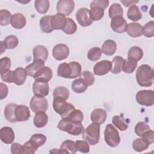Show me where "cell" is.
<instances>
[{
	"label": "cell",
	"mask_w": 154,
	"mask_h": 154,
	"mask_svg": "<svg viewBox=\"0 0 154 154\" xmlns=\"http://www.w3.org/2000/svg\"><path fill=\"white\" fill-rule=\"evenodd\" d=\"M109 5V1L108 0H96V1H93L90 3V7H93L95 6L100 7L102 8L103 9H105L107 8Z\"/></svg>",
	"instance_id": "680465c9"
},
{
	"label": "cell",
	"mask_w": 154,
	"mask_h": 154,
	"mask_svg": "<svg viewBox=\"0 0 154 154\" xmlns=\"http://www.w3.org/2000/svg\"><path fill=\"white\" fill-rule=\"evenodd\" d=\"M128 23L123 16L114 17L111 19V27L113 31L117 33H123L126 31Z\"/></svg>",
	"instance_id": "4fadbf2b"
},
{
	"label": "cell",
	"mask_w": 154,
	"mask_h": 154,
	"mask_svg": "<svg viewBox=\"0 0 154 154\" xmlns=\"http://www.w3.org/2000/svg\"><path fill=\"white\" fill-rule=\"evenodd\" d=\"M143 26L136 22H132L128 25L126 32L128 34L132 37H138L143 35Z\"/></svg>",
	"instance_id": "603a6c76"
},
{
	"label": "cell",
	"mask_w": 154,
	"mask_h": 154,
	"mask_svg": "<svg viewBox=\"0 0 154 154\" xmlns=\"http://www.w3.org/2000/svg\"><path fill=\"white\" fill-rule=\"evenodd\" d=\"M8 89L7 85L3 82L0 83V99L2 100L5 98L8 94Z\"/></svg>",
	"instance_id": "91938a15"
},
{
	"label": "cell",
	"mask_w": 154,
	"mask_h": 154,
	"mask_svg": "<svg viewBox=\"0 0 154 154\" xmlns=\"http://www.w3.org/2000/svg\"><path fill=\"white\" fill-rule=\"evenodd\" d=\"M29 108L24 105H17L15 108V116L17 122L26 121L30 117Z\"/></svg>",
	"instance_id": "9a60e30c"
},
{
	"label": "cell",
	"mask_w": 154,
	"mask_h": 154,
	"mask_svg": "<svg viewBox=\"0 0 154 154\" xmlns=\"http://www.w3.org/2000/svg\"><path fill=\"white\" fill-rule=\"evenodd\" d=\"M0 44H1V54H2L3 52L5 51V49H7L6 48V46L4 43V41H1L0 42Z\"/></svg>",
	"instance_id": "6125c7cd"
},
{
	"label": "cell",
	"mask_w": 154,
	"mask_h": 154,
	"mask_svg": "<svg viewBox=\"0 0 154 154\" xmlns=\"http://www.w3.org/2000/svg\"><path fill=\"white\" fill-rule=\"evenodd\" d=\"M11 152L13 154H22L24 153L23 146L17 143H14L11 146Z\"/></svg>",
	"instance_id": "9f6ffc18"
},
{
	"label": "cell",
	"mask_w": 154,
	"mask_h": 154,
	"mask_svg": "<svg viewBox=\"0 0 154 154\" xmlns=\"http://www.w3.org/2000/svg\"><path fill=\"white\" fill-rule=\"evenodd\" d=\"M11 60L8 57H3L0 60V73H3L10 70Z\"/></svg>",
	"instance_id": "f5cc1de1"
},
{
	"label": "cell",
	"mask_w": 154,
	"mask_h": 154,
	"mask_svg": "<svg viewBox=\"0 0 154 154\" xmlns=\"http://www.w3.org/2000/svg\"><path fill=\"white\" fill-rule=\"evenodd\" d=\"M72 69L70 63H63L57 68V75L64 78L72 79Z\"/></svg>",
	"instance_id": "cb8c5ba5"
},
{
	"label": "cell",
	"mask_w": 154,
	"mask_h": 154,
	"mask_svg": "<svg viewBox=\"0 0 154 154\" xmlns=\"http://www.w3.org/2000/svg\"><path fill=\"white\" fill-rule=\"evenodd\" d=\"M142 34L146 37H152L154 36V21L151 20L143 26Z\"/></svg>",
	"instance_id": "f6af8a7d"
},
{
	"label": "cell",
	"mask_w": 154,
	"mask_h": 154,
	"mask_svg": "<svg viewBox=\"0 0 154 154\" xmlns=\"http://www.w3.org/2000/svg\"><path fill=\"white\" fill-rule=\"evenodd\" d=\"M76 29L77 26L74 20L71 18H67V23L63 29V32L67 34H73L76 31Z\"/></svg>",
	"instance_id": "7dc6e473"
},
{
	"label": "cell",
	"mask_w": 154,
	"mask_h": 154,
	"mask_svg": "<svg viewBox=\"0 0 154 154\" xmlns=\"http://www.w3.org/2000/svg\"><path fill=\"white\" fill-rule=\"evenodd\" d=\"M52 16L46 15L43 16L40 20V26L42 31L45 33H50L53 31L51 20Z\"/></svg>",
	"instance_id": "1f68e13d"
},
{
	"label": "cell",
	"mask_w": 154,
	"mask_h": 154,
	"mask_svg": "<svg viewBox=\"0 0 154 154\" xmlns=\"http://www.w3.org/2000/svg\"><path fill=\"white\" fill-rule=\"evenodd\" d=\"M104 138L106 143L110 147H116L120 142L118 131L111 125L108 124L104 131Z\"/></svg>",
	"instance_id": "5b68a950"
},
{
	"label": "cell",
	"mask_w": 154,
	"mask_h": 154,
	"mask_svg": "<svg viewBox=\"0 0 154 154\" xmlns=\"http://www.w3.org/2000/svg\"><path fill=\"white\" fill-rule=\"evenodd\" d=\"M107 117V114L105 110L102 108H96L94 109L90 116L91 120L93 123H96L97 124H103Z\"/></svg>",
	"instance_id": "e0dca14e"
},
{
	"label": "cell",
	"mask_w": 154,
	"mask_h": 154,
	"mask_svg": "<svg viewBox=\"0 0 154 154\" xmlns=\"http://www.w3.org/2000/svg\"><path fill=\"white\" fill-rule=\"evenodd\" d=\"M69 55V48L65 44H58L55 45L52 49V55L54 58L61 61L66 59Z\"/></svg>",
	"instance_id": "8fae6325"
},
{
	"label": "cell",
	"mask_w": 154,
	"mask_h": 154,
	"mask_svg": "<svg viewBox=\"0 0 154 154\" xmlns=\"http://www.w3.org/2000/svg\"><path fill=\"white\" fill-rule=\"evenodd\" d=\"M82 138L89 144L94 146L97 144L100 138V125L93 123L90 124L83 132Z\"/></svg>",
	"instance_id": "277c9868"
},
{
	"label": "cell",
	"mask_w": 154,
	"mask_h": 154,
	"mask_svg": "<svg viewBox=\"0 0 154 154\" xmlns=\"http://www.w3.org/2000/svg\"><path fill=\"white\" fill-rule=\"evenodd\" d=\"M4 43L7 49H13L18 45L19 40L16 35H10L5 37L4 40Z\"/></svg>",
	"instance_id": "b9f144b4"
},
{
	"label": "cell",
	"mask_w": 154,
	"mask_h": 154,
	"mask_svg": "<svg viewBox=\"0 0 154 154\" xmlns=\"http://www.w3.org/2000/svg\"><path fill=\"white\" fill-rule=\"evenodd\" d=\"M23 149H24V153L25 154H33L37 150V148L34 146L33 144H31V143L29 141H26L23 145Z\"/></svg>",
	"instance_id": "6f0895ef"
},
{
	"label": "cell",
	"mask_w": 154,
	"mask_h": 154,
	"mask_svg": "<svg viewBox=\"0 0 154 154\" xmlns=\"http://www.w3.org/2000/svg\"><path fill=\"white\" fill-rule=\"evenodd\" d=\"M50 3L48 0H36L34 2V7L37 12L45 14L49 8Z\"/></svg>",
	"instance_id": "836d02e7"
},
{
	"label": "cell",
	"mask_w": 154,
	"mask_h": 154,
	"mask_svg": "<svg viewBox=\"0 0 154 154\" xmlns=\"http://www.w3.org/2000/svg\"><path fill=\"white\" fill-rule=\"evenodd\" d=\"M53 73L52 69L49 67H43L40 69L34 76L35 80H39L45 82H49L52 78Z\"/></svg>",
	"instance_id": "ac0fdd59"
},
{
	"label": "cell",
	"mask_w": 154,
	"mask_h": 154,
	"mask_svg": "<svg viewBox=\"0 0 154 154\" xmlns=\"http://www.w3.org/2000/svg\"><path fill=\"white\" fill-rule=\"evenodd\" d=\"M43 67H45L44 61L40 60H34L33 63L28 65L26 67L25 70L28 75L34 77L38 71Z\"/></svg>",
	"instance_id": "ffe728a7"
},
{
	"label": "cell",
	"mask_w": 154,
	"mask_h": 154,
	"mask_svg": "<svg viewBox=\"0 0 154 154\" xmlns=\"http://www.w3.org/2000/svg\"><path fill=\"white\" fill-rule=\"evenodd\" d=\"M137 66V62L127 58L125 60L122 70L126 73H132L134 72Z\"/></svg>",
	"instance_id": "ab89813d"
},
{
	"label": "cell",
	"mask_w": 154,
	"mask_h": 154,
	"mask_svg": "<svg viewBox=\"0 0 154 154\" xmlns=\"http://www.w3.org/2000/svg\"><path fill=\"white\" fill-rule=\"evenodd\" d=\"M76 19L79 24L84 27L88 26L93 23L90 16V10L87 8H79L76 13Z\"/></svg>",
	"instance_id": "9c48e42d"
},
{
	"label": "cell",
	"mask_w": 154,
	"mask_h": 154,
	"mask_svg": "<svg viewBox=\"0 0 154 154\" xmlns=\"http://www.w3.org/2000/svg\"><path fill=\"white\" fill-rule=\"evenodd\" d=\"M136 80L141 87H150L153 82L154 73L151 67L147 64H142L136 71Z\"/></svg>",
	"instance_id": "6da1fadb"
},
{
	"label": "cell",
	"mask_w": 154,
	"mask_h": 154,
	"mask_svg": "<svg viewBox=\"0 0 154 154\" xmlns=\"http://www.w3.org/2000/svg\"><path fill=\"white\" fill-rule=\"evenodd\" d=\"M76 148L77 151L81 153H88L90 151V147L88 143L85 140H77L75 141Z\"/></svg>",
	"instance_id": "681fc988"
},
{
	"label": "cell",
	"mask_w": 154,
	"mask_h": 154,
	"mask_svg": "<svg viewBox=\"0 0 154 154\" xmlns=\"http://www.w3.org/2000/svg\"><path fill=\"white\" fill-rule=\"evenodd\" d=\"M29 141L35 147L38 149L45 143L46 141V137L42 134H35L31 137Z\"/></svg>",
	"instance_id": "d590c367"
},
{
	"label": "cell",
	"mask_w": 154,
	"mask_h": 154,
	"mask_svg": "<svg viewBox=\"0 0 154 154\" xmlns=\"http://www.w3.org/2000/svg\"><path fill=\"white\" fill-rule=\"evenodd\" d=\"M88 86L84 82L82 78L74 80L72 83V89L76 93H82L87 90Z\"/></svg>",
	"instance_id": "f546056e"
},
{
	"label": "cell",
	"mask_w": 154,
	"mask_h": 154,
	"mask_svg": "<svg viewBox=\"0 0 154 154\" xmlns=\"http://www.w3.org/2000/svg\"><path fill=\"white\" fill-rule=\"evenodd\" d=\"M112 63L108 60H102L97 63L93 67V72L96 75L102 76L107 74L111 70Z\"/></svg>",
	"instance_id": "7c38bea8"
},
{
	"label": "cell",
	"mask_w": 154,
	"mask_h": 154,
	"mask_svg": "<svg viewBox=\"0 0 154 154\" xmlns=\"http://www.w3.org/2000/svg\"><path fill=\"white\" fill-rule=\"evenodd\" d=\"M26 76L27 73L25 69L17 67L13 72V82L17 85H21L25 82Z\"/></svg>",
	"instance_id": "44dd1931"
},
{
	"label": "cell",
	"mask_w": 154,
	"mask_h": 154,
	"mask_svg": "<svg viewBox=\"0 0 154 154\" xmlns=\"http://www.w3.org/2000/svg\"><path fill=\"white\" fill-rule=\"evenodd\" d=\"M31 109L35 113L39 112H45L48 108V100L45 97L34 96L29 103Z\"/></svg>",
	"instance_id": "52a82bcc"
},
{
	"label": "cell",
	"mask_w": 154,
	"mask_h": 154,
	"mask_svg": "<svg viewBox=\"0 0 154 154\" xmlns=\"http://www.w3.org/2000/svg\"><path fill=\"white\" fill-rule=\"evenodd\" d=\"M142 139L148 144L150 145L154 142V132L152 130H149L145 132L141 136Z\"/></svg>",
	"instance_id": "db71d44e"
},
{
	"label": "cell",
	"mask_w": 154,
	"mask_h": 154,
	"mask_svg": "<svg viewBox=\"0 0 154 154\" xmlns=\"http://www.w3.org/2000/svg\"><path fill=\"white\" fill-rule=\"evenodd\" d=\"M81 76L84 82L87 86H90L94 84L95 79L94 75L91 72L85 70L81 73Z\"/></svg>",
	"instance_id": "c3c4849f"
},
{
	"label": "cell",
	"mask_w": 154,
	"mask_h": 154,
	"mask_svg": "<svg viewBox=\"0 0 154 154\" xmlns=\"http://www.w3.org/2000/svg\"><path fill=\"white\" fill-rule=\"evenodd\" d=\"M136 100L140 105L150 106L154 103V93L151 90H143L136 94Z\"/></svg>",
	"instance_id": "8992f818"
},
{
	"label": "cell",
	"mask_w": 154,
	"mask_h": 154,
	"mask_svg": "<svg viewBox=\"0 0 154 154\" xmlns=\"http://www.w3.org/2000/svg\"><path fill=\"white\" fill-rule=\"evenodd\" d=\"M149 146L142 138H137L132 143L133 149L138 152H141L147 149Z\"/></svg>",
	"instance_id": "7bdbcfd3"
},
{
	"label": "cell",
	"mask_w": 154,
	"mask_h": 154,
	"mask_svg": "<svg viewBox=\"0 0 154 154\" xmlns=\"http://www.w3.org/2000/svg\"><path fill=\"white\" fill-rule=\"evenodd\" d=\"M67 23V18L66 16L57 13L52 16L51 23L53 30H63Z\"/></svg>",
	"instance_id": "5bb4252c"
},
{
	"label": "cell",
	"mask_w": 154,
	"mask_h": 154,
	"mask_svg": "<svg viewBox=\"0 0 154 154\" xmlns=\"http://www.w3.org/2000/svg\"><path fill=\"white\" fill-rule=\"evenodd\" d=\"M128 17L132 21H138L142 17L141 13L137 5H132L129 8L127 11Z\"/></svg>",
	"instance_id": "d6a6232c"
},
{
	"label": "cell",
	"mask_w": 154,
	"mask_h": 154,
	"mask_svg": "<svg viewBox=\"0 0 154 154\" xmlns=\"http://www.w3.org/2000/svg\"><path fill=\"white\" fill-rule=\"evenodd\" d=\"M69 91L64 87H57L53 91V96L55 97H61L65 100H67L69 97Z\"/></svg>",
	"instance_id": "f35d334b"
},
{
	"label": "cell",
	"mask_w": 154,
	"mask_h": 154,
	"mask_svg": "<svg viewBox=\"0 0 154 154\" xmlns=\"http://www.w3.org/2000/svg\"><path fill=\"white\" fill-rule=\"evenodd\" d=\"M70 64L72 67V79L75 78L77 77H79L81 76V70L82 67L81 64L76 62V61H72L70 62Z\"/></svg>",
	"instance_id": "816d5d0a"
},
{
	"label": "cell",
	"mask_w": 154,
	"mask_h": 154,
	"mask_svg": "<svg viewBox=\"0 0 154 154\" xmlns=\"http://www.w3.org/2000/svg\"><path fill=\"white\" fill-rule=\"evenodd\" d=\"M111 62L112 63V67L111 70V73L114 74H118L120 73L122 71L125 59L122 57L116 56L113 58Z\"/></svg>",
	"instance_id": "4dcf8cb0"
},
{
	"label": "cell",
	"mask_w": 154,
	"mask_h": 154,
	"mask_svg": "<svg viewBox=\"0 0 154 154\" xmlns=\"http://www.w3.org/2000/svg\"><path fill=\"white\" fill-rule=\"evenodd\" d=\"M11 13L7 10L2 9L0 11V24L1 26H7L8 25L11 18Z\"/></svg>",
	"instance_id": "bcb514c9"
},
{
	"label": "cell",
	"mask_w": 154,
	"mask_h": 154,
	"mask_svg": "<svg viewBox=\"0 0 154 154\" xmlns=\"http://www.w3.org/2000/svg\"><path fill=\"white\" fill-rule=\"evenodd\" d=\"M108 14L109 17L111 19L116 17L122 16L123 14V8L119 4L114 3L109 7L108 10Z\"/></svg>",
	"instance_id": "e575fe53"
},
{
	"label": "cell",
	"mask_w": 154,
	"mask_h": 154,
	"mask_svg": "<svg viewBox=\"0 0 154 154\" xmlns=\"http://www.w3.org/2000/svg\"><path fill=\"white\" fill-rule=\"evenodd\" d=\"M112 123L120 131H123L128 129L129 122L122 116H115L112 119Z\"/></svg>",
	"instance_id": "f1b7e54d"
},
{
	"label": "cell",
	"mask_w": 154,
	"mask_h": 154,
	"mask_svg": "<svg viewBox=\"0 0 154 154\" xmlns=\"http://www.w3.org/2000/svg\"><path fill=\"white\" fill-rule=\"evenodd\" d=\"M0 138L1 141L5 144L12 143L15 138L13 129L8 126L2 128L0 130Z\"/></svg>",
	"instance_id": "2e32d148"
},
{
	"label": "cell",
	"mask_w": 154,
	"mask_h": 154,
	"mask_svg": "<svg viewBox=\"0 0 154 154\" xmlns=\"http://www.w3.org/2000/svg\"><path fill=\"white\" fill-rule=\"evenodd\" d=\"M117 45L112 40H107L102 46V52L106 55H112L116 51Z\"/></svg>",
	"instance_id": "484cf974"
},
{
	"label": "cell",
	"mask_w": 154,
	"mask_h": 154,
	"mask_svg": "<svg viewBox=\"0 0 154 154\" xmlns=\"http://www.w3.org/2000/svg\"><path fill=\"white\" fill-rule=\"evenodd\" d=\"M60 149L65 150L67 154H73L77 152L75 142L70 140H67L64 141L60 146Z\"/></svg>",
	"instance_id": "74e56055"
},
{
	"label": "cell",
	"mask_w": 154,
	"mask_h": 154,
	"mask_svg": "<svg viewBox=\"0 0 154 154\" xmlns=\"http://www.w3.org/2000/svg\"><path fill=\"white\" fill-rule=\"evenodd\" d=\"M53 108L54 111L59 114L61 118H67L70 113L73 111L75 106L66 102V100L61 97H55L53 101Z\"/></svg>",
	"instance_id": "3957f363"
},
{
	"label": "cell",
	"mask_w": 154,
	"mask_h": 154,
	"mask_svg": "<svg viewBox=\"0 0 154 154\" xmlns=\"http://www.w3.org/2000/svg\"><path fill=\"white\" fill-rule=\"evenodd\" d=\"M17 104L8 103L4 108V116L5 119L11 123L17 122L15 116V108Z\"/></svg>",
	"instance_id": "d4e9b609"
},
{
	"label": "cell",
	"mask_w": 154,
	"mask_h": 154,
	"mask_svg": "<svg viewBox=\"0 0 154 154\" xmlns=\"http://www.w3.org/2000/svg\"><path fill=\"white\" fill-rule=\"evenodd\" d=\"M58 13L64 16L70 15L75 8V2L72 0H60L57 4Z\"/></svg>",
	"instance_id": "ba28073f"
},
{
	"label": "cell",
	"mask_w": 154,
	"mask_h": 154,
	"mask_svg": "<svg viewBox=\"0 0 154 154\" xmlns=\"http://www.w3.org/2000/svg\"><path fill=\"white\" fill-rule=\"evenodd\" d=\"M32 91L35 96L45 97L49 94V87L48 82L35 80L32 85Z\"/></svg>",
	"instance_id": "30bf717a"
},
{
	"label": "cell",
	"mask_w": 154,
	"mask_h": 154,
	"mask_svg": "<svg viewBox=\"0 0 154 154\" xmlns=\"http://www.w3.org/2000/svg\"><path fill=\"white\" fill-rule=\"evenodd\" d=\"M57 128L72 135H79L85 130L81 123H74L67 118L62 119L59 122Z\"/></svg>",
	"instance_id": "7a4b0ae2"
},
{
	"label": "cell",
	"mask_w": 154,
	"mask_h": 154,
	"mask_svg": "<svg viewBox=\"0 0 154 154\" xmlns=\"http://www.w3.org/2000/svg\"><path fill=\"white\" fill-rule=\"evenodd\" d=\"M48 122V116L45 112H39L35 113L34 117V125L35 127L40 128L45 126Z\"/></svg>",
	"instance_id": "4316f807"
},
{
	"label": "cell",
	"mask_w": 154,
	"mask_h": 154,
	"mask_svg": "<svg viewBox=\"0 0 154 154\" xmlns=\"http://www.w3.org/2000/svg\"><path fill=\"white\" fill-rule=\"evenodd\" d=\"M121 2L125 7H131L135 5V4L138 2V1H121Z\"/></svg>",
	"instance_id": "94428289"
},
{
	"label": "cell",
	"mask_w": 154,
	"mask_h": 154,
	"mask_svg": "<svg viewBox=\"0 0 154 154\" xmlns=\"http://www.w3.org/2000/svg\"><path fill=\"white\" fill-rule=\"evenodd\" d=\"M34 60H40L46 61L48 57V51L47 48L43 45H37L32 50Z\"/></svg>",
	"instance_id": "d6986e66"
},
{
	"label": "cell",
	"mask_w": 154,
	"mask_h": 154,
	"mask_svg": "<svg viewBox=\"0 0 154 154\" xmlns=\"http://www.w3.org/2000/svg\"><path fill=\"white\" fill-rule=\"evenodd\" d=\"M102 54V50L99 47H93L88 51L87 58L92 61H96L100 58Z\"/></svg>",
	"instance_id": "60d3db41"
},
{
	"label": "cell",
	"mask_w": 154,
	"mask_h": 154,
	"mask_svg": "<svg viewBox=\"0 0 154 154\" xmlns=\"http://www.w3.org/2000/svg\"><path fill=\"white\" fill-rule=\"evenodd\" d=\"M67 118L74 123H81L84 119V115L81 110L75 109Z\"/></svg>",
	"instance_id": "ee69618b"
},
{
	"label": "cell",
	"mask_w": 154,
	"mask_h": 154,
	"mask_svg": "<svg viewBox=\"0 0 154 154\" xmlns=\"http://www.w3.org/2000/svg\"><path fill=\"white\" fill-rule=\"evenodd\" d=\"M13 72L14 71L9 70L3 73H1V79L6 82H13Z\"/></svg>",
	"instance_id": "11a10c76"
},
{
	"label": "cell",
	"mask_w": 154,
	"mask_h": 154,
	"mask_svg": "<svg viewBox=\"0 0 154 154\" xmlns=\"http://www.w3.org/2000/svg\"><path fill=\"white\" fill-rule=\"evenodd\" d=\"M143 56V50L138 46H133L129 49L128 54V58L138 62Z\"/></svg>",
	"instance_id": "83f0119b"
},
{
	"label": "cell",
	"mask_w": 154,
	"mask_h": 154,
	"mask_svg": "<svg viewBox=\"0 0 154 154\" xmlns=\"http://www.w3.org/2000/svg\"><path fill=\"white\" fill-rule=\"evenodd\" d=\"M90 16L93 21L100 20L104 15V9L100 7L95 6L90 8Z\"/></svg>",
	"instance_id": "8d00e7d4"
},
{
	"label": "cell",
	"mask_w": 154,
	"mask_h": 154,
	"mask_svg": "<svg viewBox=\"0 0 154 154\" xmlns=\"http://www.w3.org/2000/svg\"><path fill=\"white\" fill-rule=\"evenodd\" d=\"M26 23V18L21 13H15L11 16L10 23L15 29H19L23 28L25 26Z\"/></svg>",
	"instance_id": "7402d4cb"
},
{
	"label": "cell",
	"mask_w": 154,
	"mask_h": 154,
	"mask_svg": "<svg viewBox=\"0 0 154 154\" xmlns=\"http://www.w3.org/2000/svg\"><path fill=\"white\" fill-rule=\"evenodd\" d=\"M150 129V128L147 124L143 122H140L136 125L135 127V132L138 136L141 137L145 132Z\"/></svg>",
	"instance_id": "f907efd6"
}]
</instances>
